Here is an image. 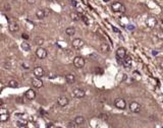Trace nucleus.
I'll list each match as a JSON object with an SVG mask.
<instances>
[{
	"label": "nucleus",
	"mask_w": 163,
	"mask_h": 128,
	"mask_svg": "<svg viewBox=\"0 0 163 128\" xmlns=\"http://www.w3.org/2000/svg\"><path fill=\"white\" fill-rule=\"evenodd\" d=\"M157 37H158L159 39L163 40V32H162V31H159V32L157 33Z\"/></svg>",
	"instance_id": "nucleus-30"
},
{
	"label": "nucleus",
	"mask_w": 163,
	"mask_h": 128,
	"mask_svg": "<svg viewBox=\"0 0 163 128\" xmlns=\"http://www.w3.org/2000/svg\"><path fill=\"white\" fill-rule=\"evenodd\" d=\"M32 84H33L36 88H40V87H42V86H43V81L41 80V78H39V77H35V78H33V79H32Z\"/></svg>",
	"instance_id": "nucleus-13"
},
{
	"label": "nucleus",
	"mask_w": 163,
	"mask_h": 128,
	"mask_svg": "<svg viewBox=\"0 0 163 128\" xmlns=\"http://www.w3.org/2000/svg\"><path fill=\"white\" fill-rule=\"evenodd\" d=\"M65 33H66L67 36H74L76 34V28L73 27V26H69V27H67L65 29Z\"/></svg>",
	"instance_id": "nucleus-22"
},
{
	"label": "nucleus",
	"mask_w": 163,
	"mask_h": 128,
	"mask_svg": "<svg viewBox=\"0 0 163 128\" xmlns=\"http://www.w3.org/2000/svg\"><path fill=\"white\" fill-rule=\"evenodd\" d=\"M99 117H100V119H102L103 121H107V120H108V115H107V114H101Z\"/></svg>",
	"instance_id": "nucleus-28"
},
{
	"label": "nucleus",
	"mask_w": 163,
	"mask_h": 128,
	"mask_svg": "<svg viewBox=\"0 0 163 128\" xmlns=\"http://www.w3.org/2000/svg\"><path fill=\"white\" fill-rule=\"evenodd\" d=\"M129 26V27H128V29H132V31H133V29L135 28V27H134V26Z\"/></svg>",
	"instance_id": "nucleus-38"
},
{
	"label": "nucleus",
	"mask_w": 163,
	"mask_h": 128,
	"mask_svg": "<svg viewBox=\"0 0 163 128\" xmlns=\"http://www.w3.org/2000/svg\"><path fill=\"white\" fill-rule=\"evenodd\" d=\"M21 47L23 48V50H25V51L27 52H29L31 50V46L29 45V43H27V42H23L22 45H21Z\"/></svg>",
	"instance_id": "nucleus-25"
},
{
	"label": "nucleus",
	"mask_w": 163,
	"mask_h": 128,
	"mask_svg": "<svg viewBox=\"0 0 163 128\" xmlns=\"http://www.w3.org/2000/svg\"><path fill=\"white\" fill-rule=\"evenodd\" d=\"M109 49H110V47H109V45L107 43H103V44H101V46H100V50L103 52V53L108 52Z\"/></svg>",
	"instance_id": "nucleus-23"
},
{
	"label": "nucleus",
	"mask_w": 163,
	"mask_h": 128,
	"mask_svg": "<svg viewBox=\"0 0 163 128\" xmlns=\"http://www.w3.org/2000/svg\"><path fill=\"white\" fill-rule=\"evenodd\" d=\"M8 119H9V115H8V113L6 112L5 108L2 106L1 112H0V121H1V122H5V121H7Z\"/></svg>",
	"instance_id": "nucleus-10"
},
{
	"label": "nucleus",
	"mask_w": 163,
	"mask_h": 128,
	"mask_svg": "<svg viewBox=\"0 0 163 128\" xmlns=\"http://www.w3.org/2000/svg\"><path fill=\"white\" fill-rule=\"evenodd\" d=\"M70 18L75 22H79L80 19H82V16L79 14V12H71L70 13Z\"/></svg>",
	"instance_id": "nucleus-20"
},
{
	"label": "nucleus",
	"mask_w": 163,
	"mask_h": 128,
	"mask_svg": "<svg viewBox=\"0 0 163 128\" xmlns=\"http://www.w3.org/2000/svg\"><path fill=\"white\" fill-rule=\"evenodd\" d=\"M75 122H76L77 126H82L85 123V118L83 116H77L75 118Z\"/></svg>",
	"instance_id": "nucleus-19"
},
{
	"label": "nucleus",
	"mask_w": 163,
	"mask_h": 128,
	"mask_svg": "<svg viewBox=\"0 0 163 128\" xmlns=\"http://www.w3.org/2000/svg\"><path fill=\"white\" fill-rule=\"evenodd\" d=\"M82 21L86 24V25H89L90 24V22H89V18L86 16V15H82Z\"/></svg>",
	"instance_id": "nucleus-27"
},
{
	"label": "nucleus",
	"mask_w": 163,
	"mask_h": 128,
	"mask_svg": "<svg viewBox=\"0 0 163 128\" xmlns=\"http://www.w3.org/2000/svg\"><path fill=\"white\" fill-rule=\"evenodd\" d=\"M33 72H34V75H35V76L39 77V78H41V77H43L45 75V71H44L43 67H41V66L35 67L34 70H33Z\"/></svg>",
	"instance_id": "nucleus-6"
},
{
	"label": "nucleus",
	"mask_w": 163,
	"mask_h": 128,
	"mask_svg": "<svg viewBox=\"0 0 163 128\" xmlns=\"http://www.w3.org/2000/svg\"><path fill=\"white\" fill-rule=\"evenodd\" d=\"M15 116H17L19 118H24V114H20V113H15Z\"/></svg>",
	"instance_id": "nucleus-36"
},
{
	"label": "nucleus",
	"mask_w": 163,
	"mask_h": 128,
	"mask_svg": "<svg viewBox=\"0 0 163 128\" xmlns=\"http://www.w3.org/2000/svg\"><path fill=\"white\" fill-rule=\"evenodd\" d=\"M22 38H23L24 40H28V39H29V36H28L27 34L24 33V34H22Z\"/></svg>",
	"instance_id": "nucleus-33"
},
{
	"label": "nucleus",
	"mask_w": 163,
	"mask_h": 128,
	"mask_svg": "<svg viewBox=\"0 0 163 128\" xmlns=\"http://www.w3.org/2000/svg\"><path fill=\"white\" fill-rule=\"evenodd\" d=\"M76 126H77V124H76V122H69V123L67 124V127H69V128L76 127Z\"/></svg>",
	"instance_id": "nucleus-29"
},
{
	"label": "nucleus",
	"mask_w": 163,
	"mask_h": 128,
	"mask_svg": "<svg viewBox=\"0 0 163 128\" xmlns=\"http://www.w3.org/2000/svg\"><path fill=\"white\" fill-rule=\"evenodd\" d=\"M4 9H5V10H7V11H9V10H10V5L6 3V4L4 5Z\"/></svg>",
	"instance_id": "nucleus-32"
},
{
	"label": "nucleus",
	"mask_w": 163,
	"mask_h": 128,
	"mask_svg": "<svg viewBox=\"0 0 163 128\" xmlns=\"http://www.w3.org/2000/svg\"><path fill=\"white\" fill-rule=\"evenodd\" d=\"M35 43H36L38 46H42V45L44 44V39H43V38H36Z\"/></svg>",
	"instance_id": "nucleus-26"
},
{
	"label": "nucleus",
	"mask_w": 163,
	"mask_h": 128,
	"mask_svg": "<svg viewBox=\"0 0 163 128\" xmlns=\"http://www.w3.org/2000/svg\"><path fill=\"white\" fill-rule=\"evenodd\" d=\"M111 8L114 12H125V6L120 2H114L111 5Z\"/></svg>",
	"instance_id": "nucleus-1"
},
{
	"label": "nucleus",
	"mask_w": 163,
	"mask_h": 128,
	"mask_svg": "<svg viewBox=\"0 0 163 128\" xmlns=\"http://www.w3.org/2000/svg\"><path fill=\"white\" fill-rule=\"evenodd\" d=\"M157 24H158V21L154 16H150V17H148L146 19V26H148L149 28H154L155 26H157Z\"/></svg>",
	"instance_id": "nucleus-4"
},
{
	"label": "nucleus",
	"mask_w": 163,
	"mask_h": 128,
	"mask_svg": "<svg viewBox=\"0 0 163 128\" xmlns=\"http://www.w3.org/2000/svg\"><path fill=\"white\" fill-rule=\"evenodd\" d=\"M125 56H126V50H125V48L120 47V48L117 49V51H116V57L118 58V60L124 59Z\"/></svg>",
	"instance_id": "nucleus-9"
},
{
	"label": "nucleus",
	"mask_w": 163,
	"mask_h": 128,
	"mask_svg": "<svg viewBox=\"0 0 163 128\" xmlns=\"http://www.w3.org/2000/svg\"><path fill=\"white\" fill-rule=\"evenodd\" d=\"M114 106L119 109V110H124L125 107H126V103L125 100H123L122 98H117L115 101H114Z\"/></svg>",
	"instance_id": "nucleus-2"
},
{
	"label": "nucleus",
	"mask_w": 163,
	"mask_h": 128,
	"mask_svg": "<svg viewBox=\"0 0 163 128\" xmlns=\"http://www.w3.org/2000/svg\"><path fill=\"white\" fill-rule=\"evenodd\" d=\"M16 125L19 126V127H27L28 126V122L25 120V119H23V118H21L17 122H16Z\"/></svg>",
	"instance_id": "nucleus-21"
},
{
	"label": "nucleus",
	"mask_w": 163,
	"mask_h": 128,
	"mask_svg": "<svg viewBox=\"0 0 163 128\" xmlns=\"http://www.w3.org/2000/svg\"><path fill=\"white\" fill-rule=\"evenodd\" d=\"M49 13H50V11H49V9H39V10H37L36 11V16H37V18H39V19H43V18H45L46 16H48L49 15Z\"/></svg>",
	"instance_id": "nucleus-3"
},
{
	"label": "nucleus",
	"mask_w": 163,
	"mask_h": 128,
	"mask_svg": "<svg viewBox=\"0 0 163 128\" xmlns=\"http://www.w3.org/2000/svg\"><path fill=\"white\" fill-rule=\"evenodd\" d=\"M8 29H9L11 33H15V32H17V31L20 29V26H19V24H16V23H10L9 26H8Z\"/></svg>",
	"instance_id": "nucleus-16"
},
{
	"label": "nucleus",
	"mask_w": 163,
	"mask_h": 128,
	"mask_svg": "<svg viewBox=\"0 0 163 128\" xmlns=\"http://www.w3.org/2000/svg\"><path fill=\"white\" fill-rule=\"evenodd\" d=\"M71 5H73V6H75V7H77V6H78V3H77V1L73 0V1H71Z\"/></svg>",
	"instance_id": "nucleus-37"
},
{
	"label": "nucleus",
	"mask_w": 163,
	"mask_h": 128,
	"mask_svg": "<svg viewBox=\"0 0 163 128\" xmlns=\"http://www.w3.org/2000/svg\"><path fill=\"white\" fill-rule=\"evenodd\" d=\"M23 68H24V69H30V66H29V64H27V63H24V64H23Z\"/></svg>",
	"instance_id": "nucleus-34"
},
{
	"label": "nucleus",
	"mask_w": 163,
	"mask_h": 128,
	"mask_svg": "<svg viewBox=\"0 0 163 128\" xmlns=\"http://www.w3.org/2000/svg\"><path fill=\"white\" fill-rule=\"evenodd\" d=\"M85 59L83 57L80 56H77L75 59H74V65L77 67V68H83L85 66Z\"/></svg>",
	"instance_id": "nucleus-5"
},
{
	"label": "nucleus",
	"mask_w": 163,
	"mask_h": 128,
	"mask_svg": "<svg viewBox=\"0 0 163 128\" xmlns=\"http://www.w3.org/2000/svg\"><path fill=\"white\" fill-rule=\"evenodd\" d=\"M112 29H113V31H114V32H116V33H119V31H118V29H117V28H116V27H113V28H112Z\"/></svg>",
	"instance_id": "nucleus-41"
},
{
	"label": "nucleus",
	"mask_w": 163,
	"mask_h": 128,
	"mask_svg": "<svg viewBox=\"0 0 163 128\" xmlns=\"http://www.w3.org/2000/svg\"><path fill=\"white\" fill-rule=\"evenodd\" d=\"M47 127H55V126L52 124V123H50V124H48V125H47Z\"/></svg>",
	"instance_id": "nucleus-40"
},
{
	"label": "nucleus",
	"mask_w": 163,
	"mask_h": 128,
	"mask_svg": "<svg viewBox=\"0 0 163 128\" xmlns=\"http://www.w3.org/2000/svg\"><path fill=\"white\" fill-rule=\"evenodd\" d=\"M95 72H96V73H100V74H102V73H103V70H102L101 68H99V67H96Z\"/></svg>",
	"instance_id": "nucleus-31"
},
{
	"label": "nucleus",
	"mask_w": 163,
	"mask_h": 128,
	"mask_svg": "<svg viewBox=\"0 0 163 128\" xmlns=\"http://www.w3.org/2000/svg\"><path fill=\"white\" fill-rule=\"evenodd\" d=\"M25 97H26V99H28L29 101H32V100H34V99L36 98V92H35L34 90H29V91L26 92Z\"/></svg>",
	"instance_id": "nucleus-15"
},
{
	"label": "nucleus",
	"mask_w": 163,
	"mask_h": 128,
	"mask_svg": "<svg viewBox=\"0 0 163 128\" xmlns=\"http://www.w3.org/2000/svg\"><path fill=\"white\" fill-rule=\"evenodd\" d=\"M8 86H10V87H12V88H16V87H19V82L16 81V80H10L9 82H8Z\"/></svg>",
	"instance_id": "nucleus-24"
},
{
	"label": "nucleus",
	"mask_w": 163,
	"mask_h": 128,
	"mask_svg": "<svg viewBox=\"0 0 163 128\" xmlns=\"http://www.w3.org/2000/svg\"><path fill=\"white\" fill-rule=\"evenodd\" d=\"M36 1H37V0H27V2L29 4H35Z\"/></svg>",
	"instance_id": "nucleus-35"
},
{
	"label": "nucleus",
	"mask_w": 163,
	"mask_h": 128,
	"mask_svg": "<svg viewBox=\"0 0 163 128\" xmlns=\"http://www.w3.org/2000/svg\"><path fill=\"white\" fill-rule=\"evenodd\" d=\"M141 108H142L141 105L137 102H132L130 104V110L134 113H139L141 111Z\"/></svg>",
	"instance_id": "nucleus-11"
},
{
	"label": "nucleus",
	"mask_w": 163,
	"mask_h": 128,
	"mask_svg": "<svg viewBox=\"0 0 163 128\" xmlns=\"http://www.w3.org/2000/svg\"><path fill=\"white\" fill-rule=\"evenodd\" d=\"M68 99L66 98V97H64V96H61V97H59L58 99H57V104L60 106V107H65L67 104H68Z\"/></svg>",
	"instance_id": "nucleus-14"
},
{
	"label": "nucleus",
	"mask_w": 163,
	"mask_h": 128,
	"mask_svg": "<svg viewBox=\"0 0 163 128\" xmlns=\"http://www.w3.org/2000/svg\"><path fill=\"white\" fill-rule=\"evenodd\" d=\"M65 80H66L67 83L71 84V83H74V82L76 81V76H75V74H73V73L66 74V75H65Z\"/></svg>",
	"instance_id": "nucleus-18"
},
{
	"label": "nucleus",
	"mask_w": 163,
	"mask_h": 128,
	"mask_svg": "<svg viewBox=\"0 0 163 128\" xmlns=\"http://www.w3.org/2000/svg\"><path fill=\"white\" fill-rule=\"evenodd\" d=\"M78 12L83 14V12H84V11H83V9H81V8H78Z\"/></svg>",
	"instance_id": "nucleus-39"
},
{
	"label": "nucleus",
	"mask_w": 163,
	"mask_h": 128,
	"mask_svg": "<svg viewBox=\"0 0 163 128\" xmlns=\"http://www.w3.org/2000/svg\"><path fill=\"white\" fill-rule=\"evenodd\" d=\"M122 64H123V66L126 67V68L131 67V65H132V57H131V56H125V58H124L123 61H122Z\"/></svg>",
	"instance_id": "nucleus-17"
},
{
	"label": "nucleus",
	"mask_w": 163,
	"mask_h": 128,
	"mask_svg": "<svg viewBox=\"0 0 163 128\" xmlns=\"http://www.w3.org/2000/svg\"><path fill=\"white\" fill-rule=\"evenodd\" d=\"M85 95H86L85 91H84V90H82V88H79V87L75 88V90H74V92H73V96H74L75 98H78V99H82V98H84V97H85Z\"/></svg>",
	"instance_id": "nucleus-8"
},
{
	"label": "nucleus",
	"mask_w": 163,
	"mask_h": 128,
	"mask_svg": "<svg viewBox=\"0 0 163 128\" xmlns=\"http://www.w3.org/2000/svg\"><path fill=\"white\" fill-rule=\"evenodd\" d=\"M36 55L39 59H45L47 57V51H46V49H44L42 47H39L36 50Z\"/></svg>",
	"instance_id": "nucleus-7"
},
{
	"label": "nucleus",
	"mask_w": 163,
	"mask_h": 128,
	"mask_svg": "<svg viewBox=\"0 0 163 128\" xmlns=\"http://www.w3.org/2000/svg\"><path fill=\"white\" fill-rule=\"evenodd\" d=\"M84 41L82 40V39H75L74 41H73V47L75 48V49H81L84 47Z\"/></svg>",
	"instance_id": "nucleus-12"
}]
</instances>
